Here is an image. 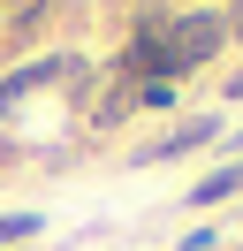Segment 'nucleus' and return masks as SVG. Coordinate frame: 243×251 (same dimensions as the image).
<instances>
[{"mask_svg": "<svg viewBox=\"0 0 243 251\" xmlns=\"http://www.w3.org/2000/svg\"><path fill=\"white\" fill-rule=\"evenodd\" d=\"M228 46V23L220 16H175V23H160V84L167 76H182V69H197V61H213V53Z\"/></svg>", "mask_w": 243, "mask_h": 251, "instance_id": "nucleus-1", "label": "nucleus"}, {"mask_svg": "<svg viewBox=\"0 0 243 251\" xmlns=\"http://www.w3.org/2000/svg\"><path fill=\"white\" fill-rule=\"evenodd\" d=\"M213 137H220V122H213V114H197V122H175L167 137H152V152H145V160H175V152H197V145H213Z\"/></svg>", "mask_w": 243, "mask_h": 251, "instance_id": "nucleus-2", "label": "nucleus"}, {"mask_svg": "<svg viewBox=\"0 0 243 251\" xmlns=\"http://www.w3.org/2000/svg\"><path fill=\"white\" fill-rule=\"evenodd\" d=\"M236 190H243V160H236V168H213L205 183L190 190V205H220V198H236Z\"/></svg>", "mask_w": 243, "mask_h": 251, "instance_id": "nucleus-3", "label": "nucleus"}, {"mask_svg": "<svg viewBox=\"0 0 243 251\" xmlns=\"http://www.w3.org/2000/svg\"><path fill=\"white\" fill-rule=\"evenodd\" d=\"M76 61H38V69H15L8 76V99H23V92H38V84H53V76H69Z\"/></svg>", "mask_w": 243, "mask_h": 251, "instance_id": "nucleus-4", "label": "nucleus"}, {"mask_svg": "<svg viewBox=\"0 0 243 251\" xmlns=\"http://www.w3.org/2000/svg\"><path fill=\"white\" fill-rule=\"evenodd\" d=\"M38 236V213H0V251H30Z\"/></svg>", "mask_w": 243, "mask_h": 251, "instance_id": "nucleus-5", "label": "nucleus"}, {"mask_svg": "<svg viewBox=\"0 0 243 251\" xmlns=\"http://www.w3.org/2000/svg\"><path fill=\"white\" fill-rule=\"evenodd\" d=\"M228 99H243V69H236V76H228Z\"/></svg>", "mask_w": 243, "mask_h": 251, "instance_id": "nucleus-6", "label": "nucleus"}, {"mask_svg": "<svg viewBox=\"0 0 243 251\" xmlns=\"http://www.w3.org/2000/svg\"><path fill=\"white\" fill-rule=\"evenodd\" d=\"M38 8H46V0H23V23H30V16H38Z\"/></svg>", "mask_w": 243, "mask_h": 251, "instance_id": "nucleus-7", "label": "nucleus"}]
</instances>
